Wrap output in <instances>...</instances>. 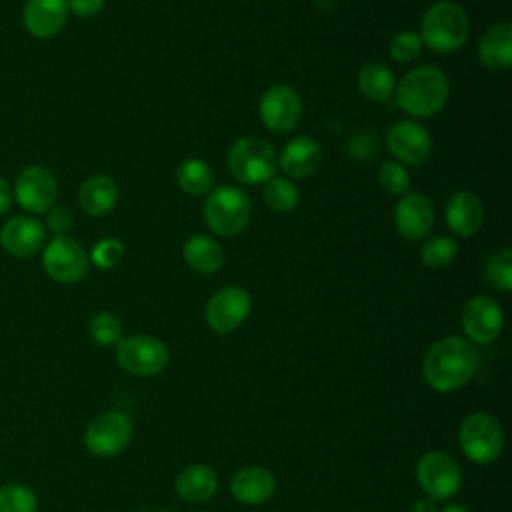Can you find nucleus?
Returning a JSON list of instances; mask_svg holds the SVG:
<instances>
[{"instance_id":"obj_1","label":"nucleus","mask_w":512,"mask_h":512,"mask_svg":"<svg viewBox=\"0 0 512 512\" xmlns=\"http://www.w3.org/2000/svg\"><path fill=\"white\" fill-rule=\"evenodd\" d=\"M480 368L476 346L462 336L436 340L424 356L422 376L436 392H454L468 384Z\"/></svg>"},{"instance_id":"obj_2","label":"nucleus","mask_w":512,"mask_h":512,"mask_svg":"<svg viewBox=\"0 0 512 512\" xmlns=\"http://www.w3.org/2000/svg\"><path fill=\"white\" fill-rule=\"evenodd\" d=\"M398 106L414 118H428L440 112L448 100L450 84L446 74L432 64L406 72L394 88Z\"/></svg>"},{"instance_id":"obj_3","label":"nucleus","mask_w":512,"mask_h":512,"mask_svg":"<svg viewBox=\"0 0 512 512\" xmlns=\"http://www.w3.org/2000/svg\"><path fill=\"white\" fill-rule=\"evenodd\" d=\"M470 32V20L464 8L450 0L432 4L422 18L420 40L434 52L458 50Z\"/></svg>"},{"instance_id":"obj_4","label":"nucleus","mask_w":512,"mask_h":512,"mask_svg":"<svg viewBox=\"0 0 512 512\" xmlns=\"http://www.w3.org/2000/svg\"><path fill=\"white\" fill-rule=\"evenodd\" d=\"M458 444L474 464H492L504 450V428L490 412L468 414L458 430Z\"/></svg>"},{"instance_id":"obj_5","label":"nucleus","mask_w":512,"mask_h":512,"mask_svg":"<svg viewBox=\"0 0 512 512\" xmlns=\"http://www.w3.org/2000/svg\"><path fill=\"white\" fill-rule=\"evenodd\" d=\"M252 218V202L246 192L234 186L212 190L204 202V220L220 236H236L246 230Z\"/></svg>"},{"instance_id":"obj_6","label":"nucleus","mask_w":512,"mask_h":512,"mask_svg":"<svg viewBox=\"0 0 512 512\" xmlns=\"http://www.w3.org/2000/svg\"><path fill=\"white\" fill-rule=\"evenodd\" d=\"M226 162L238 182L262 184L274 176L276 152L266 140L246 136L230 146Z\"/></svg>"},{"instance_id":"obj_7","label":"nucleus","mask_w":512,"mask_h":512,"mask_svg":"<svg viewBox=\"0 0 512 512\" xmlns=\"http://www.w3.org/2000/svg\"><path fill=\"white\" fill-rule=\"evenodd\" d=\"M416 480L430 500H448L462 486L460 464L442 450H430L416 464Z\"/></svg>"},{"instance_id":"obj_8","label":"nucleus","mask_w":512,"mask_h":512,"mask_svg":"<svg viewBox=\"0 0 512 512\" xmlns=\"http://www.w3.org/2000/svg\"><path fill=\"white\" fill-rule=\"evenodd\" d=\"M44 272L58 284L80 282L90 268V256L84 246L70 236H54L42 248Z\"/></svg>"},{"instance_id":"obj_9","label":"nucleus","mask_w":512,"mask_h":512,"mask_svg":"<svg viewBox=\"0 0 512 512\" xmlns=\"http://www.w3.org/2000/svg\"><path fill=\"white\" fill-rule=\"evenodd\" d=\"M118 366L134 376H154L168 364V348L150 334L126 336L116 344Z\"/></svg>"},{"instance_id":"obj_10","label":"nucleus","mask_w":512,"mask_h":512,"mask_svg":"<svg viewBox=\"0 0 512 512\" xmlns=\"http://www.w3.org/2000/svg\"><path fill=\"white\" fill-rule=\"evenodd\" d=\"M132 422L126 414L110 410L98 414L84 432V446L90 454L100 458H110L128 448L132 442Z\"/></svg>"},{"instance_id":"obj_11","label":"nucleus","mask_w":512,"mask_h":512,"mask_svg":"<svg viewBox=\"0 0 512 512\" xmlns=\"http://www.w3.org/2000/svg\"><path fill=\"white\" fill-rule=\"evenodd\" d=\"M12 192L20 208L30 214H44L58 198V182L46 166L32 164L18 174Z\"/></svg>"},{"instance_id":"obj_12","label":"nucleus","mask_w":512,"mask_h":512,"mask_svg":"<svg viewBox=\"0 0 512 512\" xmlns=\"http://www.w3.org/2000/svg\"><path fill=\"white\" fill-rule=\"evenodd\" d=\"M252 310L250 294L240 286L220 288L206 304L208 326L218 334H230L244 324Z\"/></svg>"},{"instance_id":"obj_13","label":"nucleus","mask_w":512,"mask_h":512,"mask_svg":"<svg viewBox=\"0 0 512 512\" xmlns=\"http://www.w3.org/2000/svg\"><path fill=\"white\" fill-rule=\"evenodd\" d=\"M460 324L466 340H470L472 344H490L502 332L504 314L494 298L474 296L464 304Z\"/></svg>"},{"instance_id":"obj_14","label":"nucleus","mask_w":512,"mask_h":512,"mask_svg":"<svg viewBox=\"0 0 512 512\" xmlns=\"http://www.w3.org/2000/svg\"><path fill=\"white\" fill-rule=\"evenodd\" d=\"M302 114V100L298 92L286 84L272 86L260 100V118L264 126L276 134L290 132Z\"/></svg>"},{"instance_id":"obj_15","label":"nucleus","mask_w":512,"mask_h":512,"mask_svg":"<svg viewBox=\"0 0 512 512\" xmlns=\"http://www.w3.org/2000/svg\"><path fill=\"white\" fill-rule=\"evenodd\" d=\"M2 248L14 258H30L46 244V226L34 216H12L0 230Z\"/></svg>"},{"instance_id":"obj_16","label":"nucleus","mask_w":512,"mask_h":512,"mask_svg":"<svg viewBox=\"0 0 512 512\" xmlns=\"http://www.w3.org/2000/svg\"><path fill=\"white\" fill-rule=\"evenodd\" d=\"M388 148L402 164H422L432 150L428 130L416 120H400L388 132Z\"/></svg>"},{"instance_id":"obj_17","label":"nucleus","mask_w":512,"mask_h":512,"mask_svg":"<svg viewBox=\"0 0 512 512\" xmlns=\"http://www.w3.org/2000/svg\"><path fill=\"white\" fill-rule=\"evenodd\" d=\"M394 224L406 240H422L434 226V208L426 194L412 192L398 200L394 208Z\"/></svg>"},{"instance_id":"obj_18","label":"nucleus","mask_w":512,"mask_h":512,"mask_svg":"<svg viewBox=\"0 0 512 512\" xmlns=\"http://www.w3.org/2000/svg\"><path fill=\"white\" fill-rule=\"evenodd\" d=\"M68 14V0H26L22 22L30 36L46 40L66 26Z\"/></svg>"},{"instance_id":"obj_19","label":"nucleus","mask_w":512,"mask_h":512,"mask_svg":"<svg viewBox=\"0 0 512 512\" xmlns=\"http://www.w3.org/2000/svg\"><path fill=\"white\" fill-rule=\"evenodd\" d=\"M230 492L242 504H264L276 492V478L264 466H244L232 476Z\"/></svg>"},{"instance_id":"obj_20","label":"nucleus","mask_w":512,"mask_h":512,"mask_svg":"<svg viewBox=\"0 0 512 512\" xmlns=\"http://www.w3.org/2000/svg\"><path fill=\"white\" fill-rule=\"evenodd\" d=\"M446 224L448 228L464 238L474 236L484 222V208L480 198L474 192L460 190L450 196L446 204Z\"/></svg>"},{"instance_id":"obj_21","label":"nucleus","mask_w":512,"mask_h":512,"mask_svg":"<svg viewBox=\"0 0 512 512\" xmlns=\"http://www.w3.org/2000/svg\"><path fill=\"white\" fill-rule=\"evenodd\" d=\"M176 494L190 504L208 502L218 490V476L212 466L196 462L180 470L174 482Z\"/></svg>"},{"instance_id":"obj_22","label":"nucleus","mask_w":512,"mask_h":512,"mask_svg":"<svg viewBox=\"0 0 512 512\" xmlns=\"http://www.w3.org/2000/svg\"><path fill=\"white\" fill-rule=\"evenodd\" d=\"M322 162V148L310 136L292 138L280 154V168L290 178H306L316 172Z\"/></svg>"},{"instance_id":"obj_23","label":"nucleus","mask_w":512,"mask_h":512,"mask_svg":"<svg viewBox=\"0 0 512 512\" xmlns=\"http://www.w3.org/2000/svg\"><path fill=\"white\" fill-rule=\"evenodd\" d=\"M478 60L490 70H506L512 64V26L498 22L478 42Z\"/></svg>"},{"instance_id":"obj_24","label":"nucleus","mask_w":512,"mask_h":512,"mask_svg":"<svg viewBox=\"0 0 512 512\" xmlns=\"http://www.w3.org/2000/svg\"><path fill=\"white\" fill-rule=\"evenodd\" d=\"M80 208L88 216H104L118 202L116 182L106 174H94L86 178L78 190Z\"/></svg>"},{"instance_id":"obj_25","label":"nucleus","mask_w":512,"mask_h":512,"mask_svg":"<svg viewBox=\"0 0 512 512\" xmlns=\"http://www.w3.org/2000/svg\"><path fill=\"white\" fill-rule=\"evenodd\" d=\"M184 260L196 272L212 274L222 268L224 252L214 238L204 234H194L184 244Z\"/></svg>"},{"instance_id":"obj_26","label":"nucleus","mask_w":512,"mask_h":512,"mask_svg":"<svg viewBox=\"0 0 512 512\" xmlns=\"http://www.w3.org/2000/svg\"><path fill=\"white\" fill-rule=\"evenodd\" d=\"M358 88L364 98L372 102H384L394 94V74L382 62H368L358 72Z\"/></svg>"},{"instance_id":"obj_27","label":"nucleus","mask_w":512,"mask_h":512,"mask_svg":"<svg viewBox=\"0 0 512 512\" xmlns=\"http://www.w3.org/2000/svg\"><path fill=\"white\" fill-rule=\"evenodd\" d=\"M176 180H178V184L184 192L200 196V194H206L212 188L214 174H212L210 164H206L204 160L186 158L176 168Z\"/></svg>"},{"instance_id":"obj_28","label":"nucleus","mask_w":512,"mask_h":512,"mask_svg":"<svg viewBox=\"0 0 512 512\" xmlns=\"http://www.w3.org/2000/svg\"><path fill=\"white\" fill-rule=\"evenodd\" d=\"M486 284H490L496 290L508 292L512 288V250L500 248L492 252L482 268Z\"/></svg>"},{"instance_id":"obj_29","label":"nucleus","mask_w":512,"mask_h":512,"mask_svg":"<svg viewBox=\"0 0 512 512\" xmlns=\"http://www.w3.org/2000/svg\"><path fill=\"white\" fill-rule=\"evenodd\" d=\"M264 184H266L264 186V200L272 210L290 212V210L296 208L300 192H298L296 184H292V180L272 176Z\"/></svg>"},{"instance_id":"obj_30","label":"nucleus","mask_w":512,"mask_h":512,"mask_svg":"<svg viewBox=\"0 0 512 512\" xmlns=\"http://www.w3.org/2000/svg\"><path fill=\"white\" fill-rule=\"evenodd\" d=\"M38 496L24 484L0 486V512H36Z\"/></svg>"},{"instance_id":"obj_31","label":"nucleus","mask_w":512,"mask_h":512,"mask_svg":"<svg viewBox=\"0 0 512 512\" xmlns=\"http://www.w3.org/2000/svg\"><path fill=\"white\" fill-rule=\"evenodd\" d=\"M456 250H458V246H456V242L452 238H448V236H432L422 246L420 258H422L426 268L440 270V268H446L454 260Z\"/></svg>"},{"instance_id":"obj_32","label":"nucleus","mask_w":512,"mask_h":512,"mask_svg":"<svg viewBox=\"0 0 512 512\" xmlns=\"http://www.w3.org/2000/svg\"><path fill=\"white\" fill-rule=\"evenodd\" d=\"M88 332L100 346H116L124 338L122 322L110 312H98L90 318Z\"/></svg>"},{"instance_id":"obj_33","label":"nucleus","mask_w":512,"mask_h":512,"mask_svg":"<svg viewBox=\"0 0 512 512\" xmlns=\"http://www.w3.org/2000/svg\"><path fill=\"white\" fill-rule=\"evenodd\" d=\"M422 40L420 34L412 32V30H402L396 32L390 40V56L398 62H412L422 54Z\"/></svg>"},{"instance_id":"obj_34","label":"nucleus","mask_w":512,"mask_h":512,"mask_svg":"<svg viewBox=\"0 0 512 512\" xmlns=\"http://www.w3.org/2000/svg\"><path fill=\"white\" fill-rule=\"evenodd\" d=\"M90 262L96 264L100 270H110L124 258V244L118 238H102L94 244L92 252L88 254Z\"/></svg>"},{"instance_id":"obj_35","label":"nucleus","mask_w":512,"mask_h":512,"mask_svg":"<svg viewBox=\"0 0 512 512\" xmlns=\"http://www.w3.org/2000/svg\"><path fill=\"white\" fill-rule=\"evenodd\" d=\"M378 182L388 194H404L410 188V174L400 162H384L378 168Z\"/></svg>"},{"instance_id":"obj_36","label":"nucleus","mask_w":512,"mask_h":512,"mask_svg":"<svg viewBox=\"0 0 512 512\" xmlns=\"http://www.w3.org/2000/svg\"><path fill=\"white\" fill-rule=\"evenodd\" d=\"M74 226V214L64 208V206H52L48 210V220H46V228L50 232H54V236H66V232H70Z\"/></svg>"},{"instance_id":"obj_37","label":"nucleus","mask_w":512,"mask_h":512,"mask_svg":"<svg viewBox=\"0 0 512 512\" xmlns=\"http://www.w3.org/2000/svg\"><path fill=\"white\" fill-rule=\"evenodd\" d=\"M378 148V140L372 132H360L356 134L350 142H348V150L352 156L356 158H370Z\"/></svg>"},{"instance_id":"obj_38","label":"nucleus","mask_w":512,"mask_h":512,"mask_svg":"<svg viewBox=\"0 0 512 512\" xmlns=\"http://www.w3.org/2000/svg\"><path fill=\"white\" fill-rule=\"evenodd\" d=\"M104 8V0H68V10L80 18H92Z\"/></svg>"},{"instance_id":"obj_39","label":"nucleus","mask_w":512,"mask_h":512,"mask_svg":"<svg viewBox=\"0 0 512 512\" xmlns=\"http://www.w3.org/2000/svg\"><path fill=\"white\" fill-rule=\"evenodd\" d=\"M12 202H14V192L10 184L4 178H0V216H4L12 208Z\"/></svg>"},{"instance_id":"obj_40","label":"nucleus","mask_w":512,"mask_h":512,"mask_svg":"<svg viewBox=\"0 0 512 512\" xmlns=\"http://www.w3.org/2000/svg\"><path fill=\"white\" fill-rule=\"evenodd\" d=\"M412 512H436V504H434V500H430V498L424 496V498H420V500L414 502Z\"/></svg>"},{"instance_id":"obj_41","label":"nucleus","mask_w":512,"mask_h":512,"mask_svg":"<svg viewBox=\"0 0 512 512\" xmlns=\"http://www.w3.org/2000/svg\"><path fill=\"white\" fill-rule=\"evenodd\" d=\"M440 512H470L466 506H462V504H446Z\"/></svg>"}]
</instances>
